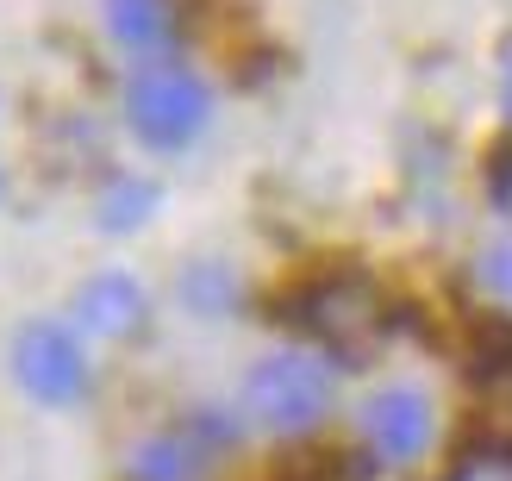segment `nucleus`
<instances>
[{"mask_svg": "<svg viewBox=\"0 0 512 481\" xmlns=\"http://www.w3.org/2000/svg\"><path fill=\"white\" fill-rule=\"evenodd\" d=\"M244 413L275 438H300L331 413V363L306 357V350H281L263 357L244 382Z\"/></svg>", "mask_w": 512, "mask_h": 481, "instance_id": "f257e3e1", "label": "nucleus"}, {"mask_svg": "<svg viewBox=\"0 0 512 481\" xmlns=\"http://www.w3.org/2000/svg\"><path fill=\"white\" fill-rule=\"evenodd\" d=\"M207 82L175 63H150L125 82V119L150 150H188L200 132H207Z\"/></svg>", "mask_w": 512, "mask_h": 481, "instance_id": "f03ea898", "label": "nucleus"}, {"mask_svg": "<svg viewBox=\"0 0 512 481\" xmlns=\"http://www.w3.org/2000/svg\"><path fill=\"white\" fill-rule=\"evenodd\" d=\"M288 313H294L300 332H313L319 344L338 350V357H363L381 332V307H375L369 282H356V275H325V282H313Z\"/></svg>", "mask_w": 512, "mask_h": 481, "instance_id": "7ed1b4c3", "label": "nucleus"}, {"mask_svg": "<svg viewBox=\"0 0 512 481\" xmlns=\"http://www.w3.org/2000/svg\"><path fill=\"white\" fill-rule=\"evenodd\" d=\"M13 369H19L25 394L50 400V407H63V400H75L88 388V357H82L69 325H25L13 344Z\"/></svg>", "mask_w": 512, "mask_h": 481, "instance_id": "20e7f679", "label": "nucleus"}, {"mask_svg": "<svg viewBox=\"0 0 512 481\" xmlns=\"http://www.w3.org/2000/svg\"><path fill=\"white\" fill-rule=\"evenodd\" d=\"M363 444L375 450L381 463H413L419 450L431 444V407L419 388H381L363 400Z\"/></svg>", "mask_w": 512, "mask_h": 481, "instance_id": "39448f33", "label": "nucleus"}, {"mask_svg": "<svg viewBox=\"0 0 512 481\" xmlns=\"http://www.w3.org/2000/svg\"><path fill=\"white\" fill-rule=\"evenodd\" d=\"M213 444H225V432H213V419L163 432V438H144L132 450V481H200V463H207Z\"/></svg>", "mask_w": 512, "mask_h": 481, "instance_id": "423d86ee", "label": "nucleus"}, {"mask_svg": "<svg viewBox=\"0 0 512 481\" xmlns=\"http://www.w3.org/2000/svg\"><path fill=\"white\" fill-rule=\"evenodd\" d=\"M75 319L88 325L94 338H125L144 325V294L132 275H94V282L75 294Z\"/></svg>", "mask_w": 512, "mask_h": 481, "instance_id": "0eeeda50", "label": "nucleus"}, {"mask_svg": "<svg viewBox=\"0 0 512 481\" xmlns=\"http://www.w3.org/2000/svg\"><path fill=\"white\" fill-rule=\"evenodd\" d=\"M107 25L132 57H163L182 38V19H175L169 0H107Z\"/></svg>", "mask_w": 512, "mask_h": 481, "instance_id": "6e6552de", "label": "nucleus"}, {"mask_svg": "<svg viewBox=\"0 0 512 481\" xmlns=\"http://www.w3.org/2000/svg\"><path fill=\"white\" fill-rule=\"evenodd\" d=\"M450 481H512V444H475V450H463V463L450 469Z\"/></svg>", "mask_w": 512, "mask_h": 481, "instance_id": "1a4fd4ad", "label": "nucleus"}, {"mask_svg": "<svg viewBox=\"0 0 512 481\" xmlns=\"http://www.w3.org/2000/svg\"><path fill=\"white\" fill-rule=\"evenodd\" d=\"M144 213H150V188H132V182H119L100 200V225H107V232H132Z\"/></svg>", "mask_w": 512, "mask_h": 481, "instance_id": "9d476101", "label": "nucleus"}, {"mask_svg": "<svg viewBox=\"0 0 512 481\" xmlns=\"http://www.w3.org/2000/svg\"><path fill=\"white\" fill-rule=\"evenodd\" d=\"M188 300H194V307H232V300H238V282H232L225 269H194V275H188Z\"/></svg>", "mask_w": 512, "mask_h": 481, "instance_id": "9b49d317", "label": "nucleus"}, {"mask_svg": "<svg viewBox=\"0 0 512 481\" xmlns=\"http://www.w3.org/2000/svg\"><path fill=\"white\" fill-rule=\"evenodd\" d=\"M481 282H488L494 294H512V244H500V250L481 257Z\"/></svg>", "mask_w": 512, "mask_h": 481, "instance_id": "f8f14e48", "label": "nucleus"}, {"mask_svg": "<svg viewBox=\"0 0 512 481\" xmlns=\"http://www.w3.org/2000/svg\"><path fill=\"white\" fill-rule=\"evenodd\" d=\"M494 200H500V213L512 219V157H500V175H494Z\"/></svg>", "mask_w": 512, "mask_h": 481, "instance_id": "ddd939ff", "label": "nucleus"}, {"mask_svg": "<svg viewBox=\"0 0 512 481\" xmlns=\"http://www.w3.org/2000/svg\"><path fill=\"white\" fill-rule=\"evenodd\" d=\"M500 100H506V119H512V57H506V75H500Z\"/></svg>", "mask_w": 512, "mask_h": 481, "instance_id": "4468645a", "label": "nucleus"}]
</instances>
